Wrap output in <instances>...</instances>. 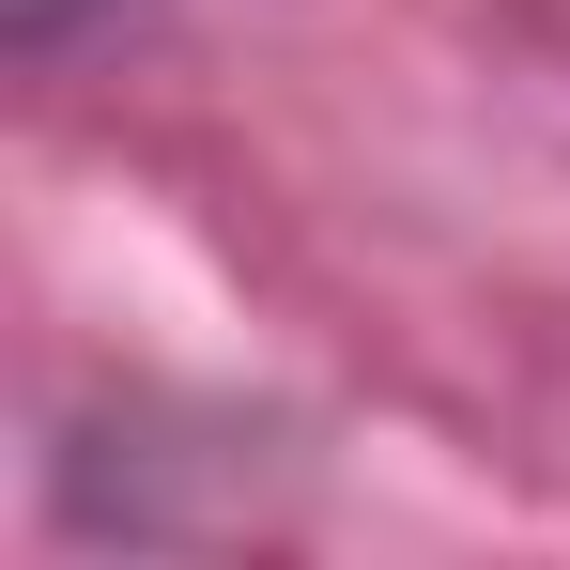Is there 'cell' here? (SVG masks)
Returning a JSON list of instances; mask_svg holds the SVG:
<instances>
[{
  "label": "cell",
  "mask_w": 570,
  "mask_h": 570,
  "mask_svg": "<svg viewBox=\"0 0 570 570\" xmlns=\"http://www.w3.org/2000/svg\"><path fill=\"white\" fill-rule=\"evenodd\" d=\"M278 432H247L232 401H155V385H124V401H78L62 416V448H47V524L62 540H124V556H200V540H278L293 493Z\"/></svg>",
  "instance_id": "6da1fadb"
},
{
  "label": "cell",
  "mask_w": 570,
  "mask_h": 570,
  "mask_svg": "<svg viewBox=\"0 0 570 570\" xmlns=\"http://www.w3.org/2000/svg\"><path fill=\"white\" fill-rule=\"evenodd\" d=\"M124 16H155V0H0V62H62V47H94Z\"/></svg>",
  "instance_id": "7a4b0ae2"
}]
</instances>
